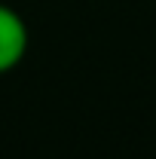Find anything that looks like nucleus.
<instances>
[{
    "mask_svg": "<svg viewBox=\"0 0 156 159\" xmlns=\"http://www.w3.org/2000/svg\"><path fill=\"white\" fill-rule=\"evenodd\" d=\"M28 52V28L16 9L0 3V74L12 70Z\"/></svg>",
    "mask_w": 156,
    "mask_h": 159,
    "instance_id": "f257e3e1",
    "label": "nucleus"
}]
</instances>
